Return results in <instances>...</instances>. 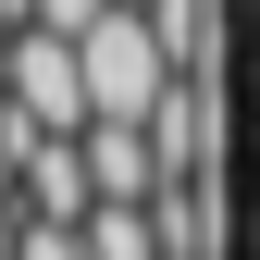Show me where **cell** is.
<instances>
[{"label": "cell", "mask_w": 260, "mask_h": 260, "mask_svg": "<svg viewBox=\"0 0 260 260\" xmlns=\"http://www.w3.org/2000/svg\"><path fill=\"white\" fill-rule=\"evenodd\" d=\"M13 50H25V25H0V112H13Z\"/></svg>", "instance_id": "30bf717a"}, {"label": "cell", "mask_w": 260, "mask_h": 260, "mask_svg": "<svg viewBox=\"0 0 260 260\" xmlns=\"http://www.w3.org/2000/svg\"><path fill=\"white\" fill-rule=\"evenodd\" d=\"M25 260H87V236H62V223H25Z\"/></svg>", "instance_id": "52a82bcc"}, {"label": "cell", "mask_w": 260, "mask_h": 260, "mask_svg": "<svg viewBox=\"0 0 260 260\" xmlns=\"http://www.w3.org/2000/svg\"><path fill=\"white\" fill-rule=\"evenodd\" d=\"M25 223H62V236H87V223H100L87 137H38V149H25Z\"/></svg>", "instance_id": "3957f363"}, {"label": "cell", "mask_w": 260, "mask_h": 260, "mask_svg": "<svg viewBox=\"0 0 260 260\" xmlns=\"http://www.w3.org/2000/svg\"><path fill=\"white\" fill-rule=\"evenodd\" d=\"M112 13H124V0H38V25H25V38H75V50H87Z\"/></svg>", "instance_id": "8992f818"}, {"label": "cell", "mask_w": 260, "mask_h": 260, "mask_svg": "<svg viewBox=\"0 0 260 260\" xmlns=\"http://www.w3.org/2000/svg\"><path fill=\"white\" fill-rule=\"evenodd\" d=\"M248 87H260V62H248Z\"/></svg>", "instance_id": "7c38bea8"}, {"label": "cell", "mask_w": 260, "mask_h": 260, "mask_svg": "<svg viewBox=\"0 0 260 260\" xmlns=\"http://www.w3.org/2000/svg\"><path fill=\"white\" fill-rule=\"evenodd\" d=\"M0 199H25V137H13V112H0Z\"/></svg>", "instance_id": "ba28073f"}, {"label": "cell", "mask_w": 260, "mask_h": 260, "mask_svg": "<svg viewBox=\"0 0 260 260\" xmlns=\"http://www.w3.org/2000/svg\"><path fill=\"white\" fill-rule=\"evenodd\" d=\"M161 50H174V75H236V25H223V0H161Z\"/></svg>", "instance_id": "277c9868"}, {"label": "cell", "mask_w": 260, "mask_h": 260, "mask_svg": "<svg viewBox=\"0 0 260 260\" xmlns=\"http://www.w3.org/2000/svg\"><path fill=\"white\" fill-rule=\"evenodd\" d=\"M149 137H161V174H236V75H186L174 100L149 112Z\"/></svg>", "instance_id": "7a4b0ae2"}, {"label": "cell", "mask_w": 260, "mask_h": 260, "mask_svg": "<svg viewBox=\"0 0 260 260\" xmlns=\"http://www.w3.org/2000/svg\"><path fill=\"white\" fill-rule=\"evenodd\" d=\"M124 13H161V0H124Z\"/></svg>", "instance_id": "8fae6325"}, {"label": "cell", "mask_w": 260, "mask_h": 260, "mask_svg": "<svg viewBox=\"0 0 260 260\" xmlns=\"http://www.w3.org/2000/svg\"><path fill=\"white\" fill-rule=\"evenodd\" d=\"M248 260H260V248H248Z\"/></svg>", "instance_id": "4fadbf2b"}, {"label": "cell", "mask_w": 260, "mask_h": 260, "mask_svg": "<svg viewBox=\"0 0 260 260\" xmlns=\"http://www.w3.org/2000/svg\"><path fill=\"white\" fill-rule=\"evenodd\" d=\"M87 260H174L161 248V211H100L87 223Z\"/></svg>", "instance_id": "5b68a950"}, {"label": "cell", "mask_w": 260, "mask_h": 260, "mask_svg": "<svg viewBox=\"0 0 260 260\" xmlns=\"http://www.w3.org/2000/svg\"><path fill=\"white\" fill-rule=\"evenodd\" d=\"M0 260H25V199H0Z\"/></svg>", "instance_id": "9c48e42d"}, {"label": "cell", "mask_w": 260, "mask_h": 260, "mask_svg": "<svg viewBox=\"0 0 260 260\" xmlns=\"http://www.w3.org/2000/svg\"><path fill=\"white\" fill-rule=\"evenodd\" d=\"M174 87H186V75H174V50H161L149 13H112L100 38H87V100H100V124H149Z\"/></svg>", "instance_id": "6da1fadb"}]
</instances>
